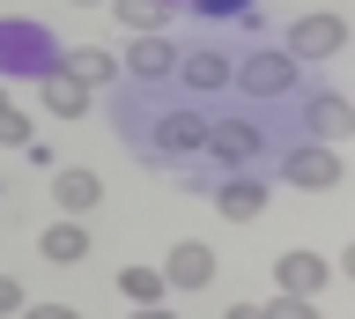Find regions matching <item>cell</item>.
Instances as JSON below:
<instances>
[{
    "label": "cell",
    "instance_id": "ffe728a7",
    "mask_svg": "<svg viewBox=\"0 0 355 319\" xmlns=\"http://www.w3.org/2000/svg\"><path fill=\"white\" fill-rule=\"evenodd\" d=\"M266 319H318V297H282V290H274Z\"/></svg>",
    "mask_w": 355,
    "mask_h": 319
},
{
    "label": "cell",
    "instance_id": "d4e9b609",
    "mask_svg": "<svg viewBox=\"0 0 355 319\" xmlns=\"http://www.w3.org/2000/svg\"><path fill=\"white\" fill-rule=\"evenodd\" d=\"M133 319H178V312H171V304H141Z\"/></svg>",
    "mask_w": 355,
    "mask_h": 319
},
{
    "label": "cell",
    "instance_id": "e0dca14e",
    "mask_svg": "<svg viewBox=\"0 0 355 319\" xmlns=\"http://www.w3.org/2000/svg\"><path fill=\"white\" fill-rule=\"evenodd\" d=\"M111 282H119V297H126V312H141V304H163V297H171V282H163V268H119L111 275Z\"/></svg>",
    "mask_w": 355,
    "mask_h": 319
},
{
    "label": "cell",
    "instance_id": "44dd1931",
    "mask_svg": "<svg viewBox=\"0 0 355 319\" xmlns=\"http://www.w3.org/2000/svg\"><path fill=\"white\" fill-rule=\"evenodd\" d=\"M215 171H207V163H193V171H178V193H215Z\"/></svg>",
    "mask_w": 355,
    "mask_h": 319
},
{
    "label": "cell",
    "instance_id": "7c38bea8",
    "mask_svg": "<svg viewBox=\"0 0 355 319\" xmlns=\"http://www.w3.org/2000/svg\"><path fill=\"white\" fill-rule=\"evenodd\" d=\"M52 201H60V215H89L104 201V179L89 163H52Z\"/></svg>",
    "mask_w": 355,
    "mask_h": 319
},
{
    "label": "cell",
    "instance_id": "7402d4cb",
    "mask_svg": "<svg viewBox=\"0 0 355 319\" xmlns=\"http://www.w3.org/2000/svg\"><path fill=\"white\" fill-rule=\"evenodd\" d=\"M8 312H22V282H15V275H0V319H8Z\"/></svg>",
    "mask_w": 355,
    "mask_h": 319
},
{
    "label": "cell",
    "instance_id": "ba28073f",
    "mask_svg": "<svg viewBox=\"0 0 355 319\" xmlns=\"http://www.w3.org/2000/svg\"><path fill=\"white\" fill-rule=\"evenodd\" d=\"M296 112H304V141H348L355 134V104L340 90H311Z\"/></svg>",
    "mask_w": 355,
    "mask_h": 319
},
{
    "label": "cell",
    "instance_id": "277c9868",
    "mask_svg": "<svg viewBox=\"0 0 355 319\" xmlns=\"http://www.w3.org/2000/svg\"><path fill=\"white\" fill-rule=\"evenodd\" d=\"M340 179H348V163L333 141H296L282 156V186H296V193H333Z\"/></svg>",
    "mask_w": 355,
    "mask_h": 319
},
{
    "label": "cell",
    "instance_id": "9c48e42d",
    "mask_svg": "<svg viewBox=\"0 0 355 319\" xmlns=\"http://www.w3.org/2000/svg\"><path fill=\"white\" fill-rule=\"evenodd\" d=\"M326 282H333V260H326V252H304V245H296V252L274 260V290H282V297H318Z\"/></svg>",
    "mask_w": 355,
    "mask_h": 319
},
{
    "label": "cell",
    "instance_id": "8fae6325",
    "mask_svg": "<svg viewBox=\"0 0 355 319\" xmlns=\"http://www.w3.org/2000/svg\"><path fill=\"white\" fill-rule=\"evenodd\" d=\"M163 282L185 297H200L207 282H215V245H200V238H185V245H171V260H163Z\"/></svg>",
    "mask_w": 355,
    "mask_h": 319
},
{
    "label": "cell",
    "instance_id": "5b68a950",
    "mask_svg": "<svg viewBox=\"0 0 355 319\" xmlns=\"http://www.w3.org/2000/svg\"><path fill=\"white\" fill-rule=\"evenodd\" d=\"M200 141H207V119H200L193 104H163L155 126H148V156H155V163H185Z\"/></svg>",
    "mask_w": 355,
    "mask_h": 319
},
{
    "label": "cell",
    "instance_id": "cb8c5ba5",
    "mask_svg": "<svg viewBox=\"0 0 355 319\" xmlns=\"http://www.w3.org/2000/svg\"><path fill=\"white\" fill-rule=\"evenodd\" d=\"M222 319H266V304H230Z\"/></svg>",
    "mask_w": 355,
    "mask_h": 319
},
{
    "label": "cell",
    "instance_id": "8992f818",
    "mask_svg": "<svg viewBox=\"0 0 355 319\" xmlns=\"http://www.w3.org/2000/svg\"><path fill=\"white\" fill-rule=\"evenodd\" d=\"M200 149H207V163H222V171H252V163L266 156V134L252 126V119H215Z\"/></svg>",
    "mask_w": 355,
    "mask_h": 319
},
{
    "label": "cell",
    "instance_id": "4fadbf2b",
    "mask_svg": "<svg viewBox=\"0 0 355 319\" xmlns=\"http://www.w3.org/2000/svg\"><path fill=\"white\" fill-rule=\"evenodd\" d=\"M215 208L230 215V223H259V215H266V179H252V171H230V179L215 186Z\"/></svg>",
    "mask_w": 355,
    "mask_h": 319
},
{
    "label": "cell",
    "instance_id": "2e32d148",
    "mask_svg": "<svg viewBox=\"0 0 355 319\" xmlns=\"http://www.w3.org/2000/svg\"><path fill=\"white\" fill-rule=\"evenodd\" d=\"M37 252L52 260V268H74V260H89V223H82V215H67V223H52V230L37 238Z\"/></svg>",
    "mask_w": 355,
    "mask_h": 319
},
{
    "label": "cell",
    "instance_id": "6da1fadb",
    "mask_svg": "<svg viewBox=\"0 0 355 319\" xmlns=\"http://www.w3.org/2000/svg\"><path fill=\"white\" fill-rule=\"evenodd\" d=\"M230 82H237L252 104H274V97H296V90H304V67H296L282 45H252V60H237Z\"/></svg>",
    "mask_w": 355,
    "mask_h": 319
},
{
    "label": "cell",
    "instance_id": "ac0fdd59",
    "mask_svg": "<svg viewBox=\"0 0 355 319\" xmlns=\"http://www.w3.org/2000/svg\"><path fill=\"white\" fill-rule=\"evenodd\" d=\"M111 15H119V30H126V38H141V30H163L178 15V0H104Z\"/></svg>",
    "mask_w": 355,
    "mask_h": 319
},
{
    "label": "cell",
    "instance_id": "4316f807",
    "mask_svg": "<svg viewBox=\"0 0 355 319\" xmlns=\"http://www.w3.org/2000/svg\"><path fill=\"white\" fill-rule=\"evenodd\" d=\"M74 8H104V0H74Z\"/></svg>",
    "mask_w": 355,
    "mask_h": 319
},
{
    "label": "cell",
    "instance_id": "30bf717a",
    "mask_svg": "<svg viewBox=\"0 0 355 319\" xmlns=\"http://www.w3.org/2000/svg\"><path fill=\"white\" fill-rule=\"evenodd\" d=\"M230 74H237V60H230L222 45H193V52H178V82H185V90H200V97L230 90Z\"/></svg>",
    "mask_w": 355,
    "mask_h": 319
},
{
    "label": "cell",
    "instance_id": "f1b7e54d",
    "mask_svg": "<svg viewBox=\"0 0 355 319\" xmlns=\"http://www.w3.org/2000/svg\"><path fill=\"white\" fill-rule=\"evenodd\" d=\"M178 8H185V0H178Z\"/></svg>",
    "mask_w": 355,
    "mask_h": 319
},
{
    "label": "cell",
    "instance_id": "d6986e66",
    "mask_svg": "<svg viewBox=\"0 0 355 319\" xmlns=\"http://www.w3.org/2000/svg\"><path fill=\"white\" fill-rule=\"evenodd\" d=\"M30 141H37L30 112H22V104H0V149H30Z\"/></svg>",
    "mask_w": 355,
    "mask_h": 319
},
{
    "label": "cell",
    "instance_id": "52a82bcc",
    "mask_svg": "<svg viewBox=\"0 0 355 319\" xmlns=\"http://www.w3.org/2000/svg\"><path fill=\"white\" fill-rule=\"evenodd\" d=\"M178 52H185V45H171L163 30H141V38L126 45V60H119V74H126V82H171Z\"/></svg>",
    "mask_w": 355,
    "mask_h": 319
},
{
    "label": "cell",
    "instance_id": "484cf974",
    "mask_svg": "<svg viewBox=\"0 0 355 319\" xmlns=\"http://www.w3.org/2000/svg\"><path fill=\"white\" fill-rule=\"evenodd\" d=\"M333 268H340V275H348V282H355V245H348V252H340V260H333Z\"/></svg>",
    "mask_w": 355,
    "mask_h": 319
},
{
    "label": "cell",
    "instance_id": "603a6c76",
    "mask_svg": "<svg viewBox=\"0 0 355 319\" xmlns=\"http://www.w3.org/2000/svg\"><path fill=\"white\" fill-rule=\"evenodd\" d=\"M22 319H82L74 304H22Z\"/></svg>",
    "mask_w": 355,
    "mask_h": 319
},
{
    "label": "cell",
    "instance_id": "9a60e30c",
    "mask_svg": "<svg viewBox=\"0 0 355 319\" xmlns=\"http://www.w3.org/2000/svg\"><path fill=\"white\" fill-rule=\"evenodd\" d=\"M37 90H44V112H52V119H89V104H96V90H82L67 67H52Z\"/></svg>",
    "mask_w": 355,
    "mask_h": 319
},
{
    "label": "cell",
    "instance_id": "5bb4252c",
    "mask_svg": "<svg viewBox=\"0 0 355 319\" xmlns=\"http://www.w3.org/2000/svg\"><path fill=\"white\" fill-rule=\"evenodd\" d=\"M60 67L82 82V90H119L126 74H119V60H111L104 45H74V52H60Z\"/></svg>",
    "mask_w": 355,
    "mask_h": 319
},
{
    "label": "cell",
    "instance_id": "3957f363",
    "mask_svg": "<svg viewBox=\"0 0 355 319\" xmlns=\"http://www.w3.org/2000/svg\"><path fill=\"white\" fill-rule=\"evenodd\" d=\"M340 45H348V15H333V8H318V15H296V23L282 30V52L296 60V67H318V60H333Z\"/></svg>",
    "mask_w": 355,
    "mask_h": 319
},
{
    "label": "cell",
    "instance_id": "7a4b0ae2",
    "mask_svg": "<svg viewBox=\"0 0 355 319\" xmlns=\"http://www.w3.org/2000/svg\"><path fill=\"white\" fill-rule=\"evenodd\" d=\"M52 67H60V45H52L44 23H0V74H30V82H44Z\"/></svg>",
    "mask_w": 355,
    "mask_h": 319
},
{
    "label": "cell",
    "instance_id": "83f0119b",
    "mask_svg": "<svg viewBox=\"0 0 355 319\" xmlns=\"http://www.w3.org/2000/svg\"><path fill=\"white\" fill-rule=\"evenodd\" d=\"M0 104H15V97H8V82H0Z\"/></svg>",
    "mask_w": 355,
    "mask_h": 319
}]
</instances>
